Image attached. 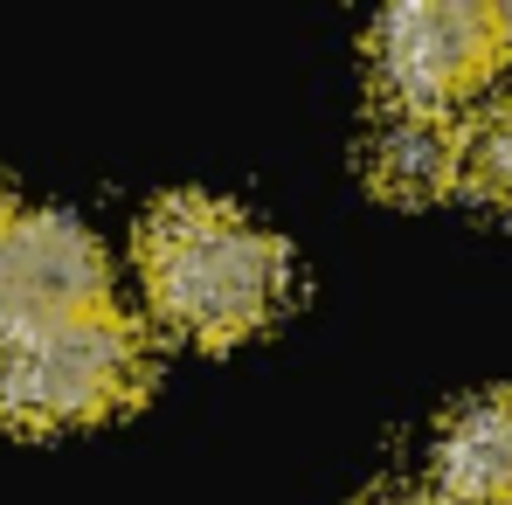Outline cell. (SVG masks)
Instances as JSON below:
<instances>
[{
    "mask_svg": "<svg viewBox=\"0 0 512 505\" xmlns=\"http://www.w3.org/2000/svg\"><path fill=\"white\" fill-rule=\"evenodd\" d=\"M436 505H512V388H485L436 429Z\"/></svg>",
    "mask_w": 512,
    "mask_h": 505,
    "instance_id": "5b68a950",
    "label": "cell"
},
{
    "mask_svg": "<svg viewBox=\"0 0 512 505\" xmlns=\"http://www.w3.org/2000/svg\"><path fill=\"white\" fill-rule=\"evenodd\" d=\"M7 222H14V208H7V194H0V236H7Z\"/></svg>",
    "mask_w": 512,
    "mask_h": 505,
    "instance_id": "30bf717a",
    "label": "cell"
},
{
    "mask_svg": "<svg viewBox=\"0 0 512 505\" xmlns=\"http://www.w3.org/2000/svg\"><path fill=\"white\" fill-rule=\"evenodd\" d=\"M139 388H146V339L111 305L0 333V422L14 429L97 422L125 409Z\"/></svg>",
    "mask_w": 512,
    "mask_h": 505,
    "instance_id": "7a4b0ae2",
    "label": "cell"
},
{
    "mask_svg": "<svg viewBox=\"0 0 512 505\" xmlns=\"http://www.w3.org/2000/svg\"><path fill=\"white\" fill-rule=\"evenodd\" d=\"M367 505H436V492H429V499L423 492H381V499H367Z\"/></svg>",
    "mask_w": 512,
    "mask_h": 505,
    "instance_id": "ba28073f",
    "label": "cell"
},
{
    "mask_svg": "<svg viewBox=\"0 0 512 505\" xmlns=\"http://www.w3.org/2000/svg\"><path fill=\"white\" fill-rule=\"evenodd\" d=\"M104 250L77 215L63 208H28L0 236V333L77 319L104 305Z\"/></svg>",
    "mask_w": 512,
    "mask_h": 505,
    "instance_id": "277c9868",
    "label": "cell"
},
{
    "mask_svg": "<svg viewBox=\"0 0 512 505\" xmlns=\"http://www.w3.org/2000/svg\"><path fill=\"white\" fill-rule=\"evenodd\" d=\"M499 49H512V7H499Z\"/></svg>",
    "mask_w": 512,
    "mask_h": 505,
    "instance_id": "9c48e42d",
    "label": "cell"
},
{
    "mask_svg": "<svg viewBox=\"0 0 512 505\" xmlns=\"http://www.w3.org/2000/svg\"><path fill=\"white\" fill-rule=\"evenodd\" d=\"M367 173L381 194L402 201H429L464 173V132L450 111L429 104H381L367 125Z\"/></svg>",
    "mask_w": 512,
    "mask_h": 505,
    "instance_id": "8992f818",
    "label": "cell"
},
{
    "mask_svg": "<svg viewBox=\"0 0 512 505\" xmlns=\"http://www.w3.org/2000/svg\"><path fill=\"white\" fill-rule=\"evenodd\" d=\"M284 243L215 194H167L139 222V277L194 339H243L284 298Z\"/></svg>",
    "mask_w": 512,
    "mask_h": 505,
    "instance_id": "6da1fadb",
    "label": "cell"
},
{
    "mask_svg": "<svg viewBox=\"0 0 512 505\" xmlns=\"http://www.w3.org/2000/svg\"><path fill=\"white\" fill-rule=\"evenodd\" d=\"M367 63H374L388 104L450 111L464 90L499 63V7H471V0L388 7L367 28Z\"/></svg>",
    "mask_w": 512,
    "mask_h": 505,
    "instance_id": "3957f363",
    "label": "cell"
},
{
    "mask_svg": "<svg viewBox=\"0 0 512 505\" xmlns=\"http://www.w3.org/2000/svg\"><path fill=\"white\" fill-rule=\"evenodd\" d=\"M464 173L492 194V201H512V90L485 104V118L464 132Z\"/></svg>",
    "mask_w": 512,
    "mask_h": 505,
    "instance_id": "52a82bcc",
    "label": "cell"
}]
</instances>
